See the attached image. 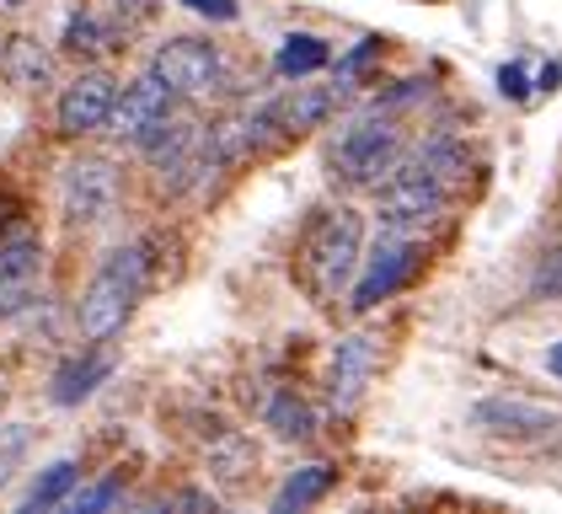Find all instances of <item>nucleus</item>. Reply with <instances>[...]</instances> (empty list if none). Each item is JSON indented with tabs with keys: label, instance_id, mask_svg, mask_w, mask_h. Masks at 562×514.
Here are the masks:
<instances>
[{
	"label": "nucleus",
	"instance_id": "nucleus-1",
	"mask_svg": "<svg viewBox=\"0 0 562 514\" xmlns=\"http://www.w3.org/2000/svg\"><path fill=\"white\" fill-rule=\"evenodd\" d=\"M359 257H364V214L353 204H322V210L305 214L290 273H295V284L305 290L311 305L333 311L359 273Z\"/></svg>",
	"mask_w": 562,
	"mask_h": 514
},
{
	"label": "nucleus",
	"instance_id": "nucleus-2",
	"mask_svg": "<svg viewBox=\"0 0 562 514\" xmlns=\"http://www.w3.org/2000/svg\"><path fill=\"white\" fill-rule=\"evenodd\" d=\"M145 290H150V242H130V247L108 253L97 262L91 284L81 290L76 333L87 343H108L113 333H124Z\"/></svg>",
	"mask_w": 562,
	"mask_h": 514
},
{
	"label": "nucleus",
	"instance_id": "nucleus-3",
	"mask_svg": "<svg viewBox=\"0 0 562 514\" xmlns=\"http://www.w3.org/2000/svg\"><path fill=\"white\" fill-rule=\"evenodd\" d=\"M402 128L391 124L386 113H359V119H348L338 128V139H333V156H327V167L338 182L348 188H381L391 171L402 167Z\"/></svg>",
	"mask_w": 562,
	"mask_h": 514
},
{
	"label": "nucleus",
	"instance_id": "nucleus-4",
	"mask_svg": "<svg viewBox=\"0 0 562 514\" xmlns=\"http://www.w3.org/2000/svg\"><path fill=\"white\" fill-rule=\"evenodd\" d=\"M124 193V171L113 167V156H76L59 177V220L70 231H97L119 214Z\"/></svg>",
	"mask_w": 562,
	"mask_h": 514
},
{
	"label": "nucleus",
	"instance_id": "nucleus-5",
	"mask_svg": "<svg viewBox=\"0 0 562 514\" xmlns=\"http://www.w3.org/2000/svg\"><path fill=\"white\" fill-rule=\"evenodd\" d=\"M445 204H450V193H445L434 177H424L407 156H402V167L375 188V220H381L386 236H424L434 220L445 214Z\"/></svg>",
	"mask_w": 562,
	"mask_h": 514
},
{
	"label": "nucleus",
	"instance_id": "nucleus-6",
	"mask_svg": "<svg viewBox=\"0 0 562 514\" xmlns=\"http://www.w3.org/2000/svg\"><path fill=\"white\" fill-rule=\"evenodd\" d=\"M150 70L172 86L177 102H204L225 86V54L210 38H167L156 43Z\"/></svg>",
	"mask_w": 562,
	"mask_h": 514
},
{
	"label": "nucleus",
	"instance_id": "nucleus-7",
	"mask_svg": "<svg viewBox=\"0 0 562 514\" xmlns=\"http://www.w3.org/2000/svg\"><path fill=\"white\" fill-rule=\"evenodd\" d=\"M348 102V81L338 76L333 86H290L279 97H268V124L279 139H301V134H316L338 119V108Z\"/></svg>",
	"mask_w": 562,
	"mask_h": 514
},
{
	"label": "nucleus",
	"instance_id": "nucleus-8",
	"mask_svg": "<svg viewBox=\"0 0 562 514\" xmlns=\"http://www.w3.org/2000/svg\"><path fill=\"white\" fill-rule=\"evenodd\" d=\"M172 113H177L172 86L161 81L156 70H145L139 81L119 86V102H113V113H108V128H113L124 145H145Z\"/></svg>",
	"mask_w": 562,
	"mask_h": 514
},
{
	"label": "nucleus",
	"instance_id": "nucleus-9",
	"mask_svg": "<svg viewBox=\"0 0 562 514\" xmlns=\"http://www.w3.org/2000/svg\"><path fill=\"white\" fill-rule=\"evenodd\" d=\"M44 279V242L33 225H11L0 236V322L27 311Z\"/></svg>",
	"mask_w": 562,
	"mask_h": 514
},
{
	"label": "nucleus",
	"instance_id": "nucleus-10",
	"mask_svg": "<svg viewBox=\"0 0 562 514\" xmlns=\"http://www.w3.org/2000/svg\"><path fill=\"white\" fill-rule=\"evenodd\" d=\"M413 236H386L381 247L370 257H359V268L364 273H353V284H348V311H375L381 300H391L407 279H413Z\"/></svg>",
	"mask_w": 562,
	"mask_h": 514
},
{
	"label": "nucleus",
	"instance_id": "nucleus-11",
	"mask_svg": "<svg viewBox=\"0 0 562 514\" xmlns=\"http://www.w3.org/2000/svg\"><path fill=\"white\" fill-rule=\"evenodd\" d=\"M113 102H119V81H113L108 70H81L76 81L59 91V102H54V124H59L65 139H87V134H97V128H108Z\"/></svg>",
	"mask_w": 562,
	"mask_h": 514
},
{
	"label": "nucleus",
	"instance_id": "nucleus-12",
	"mask_svg": "<svg viewBox=\"0 0 562 514\" xmlns=\"http://www.w3.org/2000/svg\"><path fill=\"white\" fill-rule=\"evenodd\" d=\"M375 370H381V343L370 338V333L338 338V348H333V376H327L333 413H353L359 396H364V386L375 381Z\"/></svg>",
	"mask_w": 562,
	"mask_h": 514
},
{
	"label": "nucleus",
	"instance_id": "nucleus-13",
	"mask_svg": "<svg viewBox=\"0 0 562 514\" xmlns=\"http://www.w3.org/2000/svg\"><path fill=\"white\" fill-rule=\"evenodd\" d=\"M472 424L487 434H515V439H541L558 428V413L536 407V402H519V396H487L472 407Z\"/></svg>",
	"mask_w": 562,
	"mask_h": 514
},
{
	"label": "nucleus",
	"instance_id": "nucleus-14",
	"mask_svg": "<svg viewBox=\"0 0 562 514\" xmlns=\"http://www.w3.org/2000/svg\"><path fill=\"white\" fill-rule=\"evenodd\" d=\"M204 467H210V477H215L220 488H247L258 477V445L241 428L215 424L210 445H204Z\"/></svg>",
	"mask_w": 562,
	"mask_h": 514
},
{
	"label": "nucleus",
	"instance_id": "nucleus-15",
	"mask_svg": "<svg viewBox=\"0 0 562 514\" xmlns=\"http://www.w3.org/2000/svg\"><path fill=\"white\" fill-rule=\"evenodd\" d=\"M407 161L424 171V177H434L445 193H461V188H467V177H472V150H467V139H461V134H429Z\"/></svg>",
	"mask_w": 562,
	"mask_h": 514
},
{
	"label": "nucleus",
	"instance_id": "nucleus-16",
	"mask_svg": "<svg viewBox=\"0 0 562 514\" xmlns=\"http://www.w3.org/2000/svg\"><path fill=\"white\" fill-rule=\"evenodd\" d=\"M108 376H113V354L91 343L87 354H76L70 365H59V370H54V381H48V402H54V407H81V402H87Z\"/></svg>",
	"mask_w": 562,
	"mask_h": 514
},
{
	"label": "nucleus",
	"instance_id": "nucleus-17",
	"mask_svg": "<svg viewBox=\"0 0 562 514\" xmlns=\"http://www.w3.org/2000/svg\"><path fill=\"white\" fill-rule=\"evenodd\" d=\"M76 482H81V467L76 461H54V467H44L38 477H33V488L22 493V510H54V504H65L70 493H76Z\"/></svg>",
	"mask_w": 562,
	"mask_h": 514
},
{
	"label": "nucleus",
	"instance_id": "nucleus-18",
	"mask_svg": "<svg viewBox=\"0 0 562 514\" xmlns=\"http://www.w3.org/2000/svg\"><path fill=\"white\" fill-rule=\"evenodd\" d=\"M327 59H333V54H327V43L316 38V33H290V38L279 43V76H290V81L316 76Z\"/></svg>",
	"mask_w": 562,
	"mask_h": 514
},
{
	"label": "nucleus",
	"instance_id": "nucleus-19",
	"mask_svg": "<svg viewBox=\"0 0 562 514\" xmlns=\"http://www.w3.org/2000/svg\"><path fill=\"white\" fill-rule=\"evenodd\" d=\"M0 54H5V76L22 86V91H38V86H48V70H54V65H48V54L33 38H16L11 48H0Z\"/></svg>",
	"mask_w": 562,
	"mask_h": 514
},
{
	"label": "nucleus",
	"instance_id": "nucleus-20",
	"mask_svg": "<svg viewBox=\"0 0 562 514\" xmlns=\"http://www.w3.org/2000/svg\"><path fill=\"white\" fill-rule=\"evenodd\" d=\"M333 477H338L333 467H305V471H295V477H290V482H284V488L273 493V510L290 514V510H305V504H316V499H322V493L333 488Z\"/></svg>",
	"mask_w": 562,
	"mask_h": 514
},
{
	"label": "nucleus",
	"instance_id": "nucleus-21",
	"mask_svg": "<svg viewBox=\"0 0 562 514\" xmlns=\"http://www.w3.org/2000/svg\"><path fill=\"white\" fill-rule=\"evenodd\" d=\"M65 48H70V54H102V48H119V27L102 22L97 11H81V16H70V27H65Z\"/></svg>",
	"mask_w": 562,
	"mask_h": 514
},
{
	"label": "nucleus",
	"instance_id": "nucleus-22",
	"mask_svg": "<svg viewBox=\"0 0 562 514\" xmlns=\"http://www.w3.org/2000/svg\"><path fill=\"white\" fill-rule=\"evenodd\" d=\"M268 428H273L279 439H295V445H305V439H311V407H305L301 396L279 391V396L268 402Z\"/></svg>",
	"mask_w": 562,
	"mask_h": 514
},
{
	"label": "nucleus",
	"instance_id": "nucleus-23",
	"mask_svg": "<svg viewBox=\"0 0 562 514\" xmlns=\"http://www.w3.org/2000/svg\"><path fill=\"white\" fill-rule=\"evenodd\" d=\"M27 450H33V428L27 424H0V488L16 482V471L27 467Z\"/></svg>",
	"mask_w": 562,
	"mask_h": 514
},
{
	"label": "nucleus",
	"instance_id": "nucleus-24",
	"mask_svg": "<svg viewBox=\"0 0 562 514\" xmlns=\"http://www.w3.org/2000/svg\"><path fill=\"white\" fill-rule=\"evenodd\" d=\"M530 295L536 300H562V247L541 257V268H536V279H530Z\"/></svg>",
	"mask_w": 562,
	"mask_h": 514
},
{
	"label": "nucleus",
	"instance_id": "nucleus-25",
	"mask_svg": "<svg viewBox=\"0 0 562 514\" xmlns=\"http://www.w3.org/2000/svg\"><path fill=\"white\" fill-rule=\"evenodd\" d=\"M119 499H124L119 482H102V488H91V493H70L76 510H108V504H119Z\"/></svg>",
	"mask_w": 562,
	"mask_h": 514
},
{
	"label": "nucleus",
	"instance_id": "nucleus-26",
	"mask_svg": "<svg viewBox=\"0 0 562 514\" xmlns=\"http://www.w3.org/2000/svg\"><path fill=\"white\" fill-rule=\"evenodd\" d=\"M188 11H199V16H210V22H231L236 16V0H182Z\"/></svg>",
	"mask_w": 562,
	"mask_h": 514
},
{
	"label": "nucleus",
	"instance_id": "nucleus-27",
	"mask_svg": "<svg viewBox=\"0 0 562 514\" xmlns=\"http://www.w3.org/2000/svg\"><path fill=\"white\" fill-rule=\"evenodd\" d=\"M498 81H504V91H509V97H519V91H525V70H504V76H498Z\"/></svg>",
	"mask_w": 562,
	"mask_h": 514
},
{
	"label": "nucleus",
	"instance_id": "nucleus-28",
	"mask_svg": "<svg viewBox=\"0 0 562 514\" xmlns=\"http://www.w3.org/2000/svg\"><path fill=\"white\" fill-rule=\"evenodd\" d=\"M547 370H552V376H562V343H552V348H547Z\"/></svg>",
	"mask_w": 562,
	"mask_h": 514
},
{
	"label": "nucleus",
	"instance_id": "nucleus-29",
	"mask_svg": "<svg viewBox=\"0 0 562 514\" xmlns=\"http://www.w3.org/2000/svg\"><path fill=\"white\" fill-rule=\"evenodd\" d=\"M0 48H5V43H0Z\"/></svg>",
	"mask_w": 562,
	"mask_h": 514
}]
</instances>
